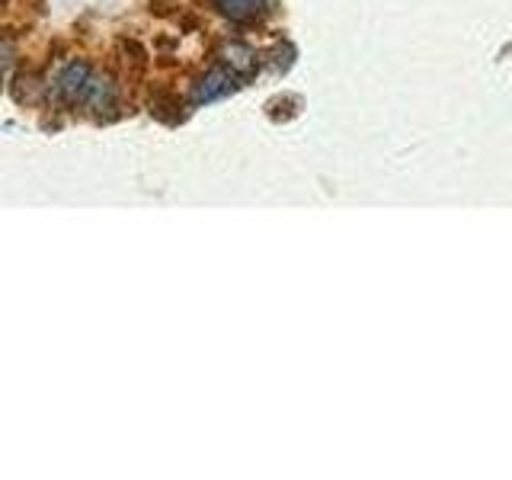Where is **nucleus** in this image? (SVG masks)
I'll list each match as a JSON object with an SVG mask.
<instances>
[{
    "label": "nucleus",
    "instance_id": "1",
    "mask_svg": "<svg viewBox=\"0 0 512 480\" xmlns=\"http://www.w3.org/2000/svg\"><path fill=\"white\" fill-rule=\"evenodd\" d=\"M90 87H93V74L84 61H74L68 64V68L61 71L58 77V96L64 103H87V96H90Z\"/></svg>",
    "mask_w": 512,
    "mask_h": 480
},
{
    "label": "nucleus",
    "instance_id": "2",
    "mask_svg": "<svg viewBox=\"0 0 512 480\" xmlns=\"http://www.w3.org/2000/svg\"><path fill=\"white\" fill-rule=\"evenodd\" d=\"M234 80H237V74L228 68V71H224V68H215V71H208L202 80H199V84H196V90H192V100H196V103H212V100H221V96H228L237 84H234Z\"/></svg>",
    "mask_w": 512,
    "mask_h": 480
},
{
    "label": "nucleus",
    "instance_id": "3",
    "mask_svg": "<svg viewBox=\"0 0 512 480\" xmlns=\"http://www.w3.org/2000/svg\"><path fill=\"white\" fill-rule=\"evenodd\" d=\"M224 68H231L237 77H250L256 71V52L247 45H240V42H231V45H224Z\"/></svg>",
    "mask_w": 512,
    "mask_h": 480
},
{
    "label": "nucleus",
    "instance_id": "4",
    "mask_svg": "<svg viewBox=\"0 0 512 480\" xmlns=\"http://www.w3.org/2000/svg\"><path fill=\"white\" fill-rule=\"evenodd\" d=\"M215 4L231 20H250V16L263 10V0H215Z\"/></svg>",
    "mask_w": 512,
    "mask_h": 480
}]
</instances>
